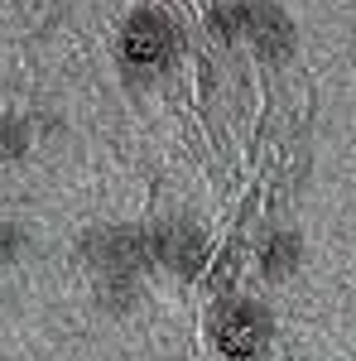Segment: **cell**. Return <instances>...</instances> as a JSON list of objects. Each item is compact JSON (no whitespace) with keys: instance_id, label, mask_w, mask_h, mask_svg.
I'll list each match as a JSON object with an SVG mask.
<instances>
[{"instance_id":"6da1fadb","label":"cell","mask_w":356,"mask_h":361,"mask_svg":"<svg viewBox=\"0 0 356 361\" xmlns=\"http://www.w3.org/2000/svg\"><path fill=\"white\" fill-rule=\"evenodd\" d=\"M212 337H217V352L226 361H255L270 342V313L260 304H246V299H231L212 318Z\"/></svg>"},{"instance_id":"7a4b0ae2","label":"cell","mask_w":356,"mask_h":361,"mask_svg":"<svg viewBox=\"0 0 356 361\" xmlns=\"http://www.w3.org/2000/svg\"><path fill=\"white\" fill-rule=\"evenodd\" d=\"M168 49H173V29H168V20L159 15V10L130 15V25H125V34H121V54L130 58V63L154 68V63L168 58Z\"/></svg>"},{"instance_id":"3957f363","label":"cell","mask_w":356,"mask_h":361,"mask_svg":"<svg viewBox=\"0 0 356 361\" xmlns=\"http://www.w3.org/2000/svg\"><path fill=\"white\" fill-rule=\"evenodd\" d=\"M154 255L173 265V270H183V275H197V265H202V241L192 236L188 226H164V231H154Z\"/></svg>"},{"instance_id":"277c9868","label":"cell","mask_w":356,"mask_h":361,"mask_svg":"<svg viewBox=\"0 0 356 361\" xmlns=\"http://www.w3.org/2000/svg\"><path fill=\"white\" fill-rule=\"evenodd\" d=\"M294 260H299V236L294 231H279V236H270V246H265V275L279 279L294 270Z\"/></svg>"},{"instance_id":"5b68a950","label":"cell","mask_w":356,"mask_h":361,"mask_svg":"<svg viewBox=\"0 0 356 361\" xmlns=\"http://www.w3.org/2000/svg\"><path fill=\"white\" fill-rule=\"evenodd\" d=\"M20 126H0V149H5V154H20V149H25V145H20Z\"/></svg>"},{"instance_id":"8992f818","label":"cell","mask_w":356,"mask_h":361,"mask_svg":"<svg viewBox=\"0 0 356 361\" xmlns=\"http://www.w3.org/2000/svg\"><path fill=\"white\" fill-rule=\"evenodd\" d=\"M10 241H15V236H10V226H5V217H0V250H10Z\"/></svg>"}]
</instances>
